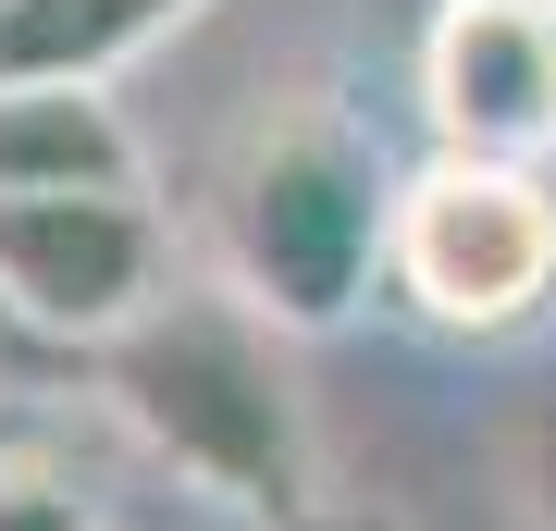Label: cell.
Returning a JSON list of instances; mask_svg holds the SVG:
<instances>
[{
	"label": "cell",
	"mask_w": 556,
	"mask_h": 531,
	"mask_svg": "<svg viewBox=\"0 0 556 531\" xmlns=\"http://www.w3.org/2000/svg\"><path fill=\"white\" fill-rule=\"evenodd\" d=\"M298 334L260 321L223 273H186L161 309H137L124 334L75 358L87 408L124 420L161 470L211 507H236L260 531H298L321 507V457H309V395H298Z\"/></svg>",
	"instance_id": "obj_1"
},
{
	"label": "cell",
	"mask_w": 556,
	"mask_h": 531,
	"mask_svg": "<svg viewBox=\"0 0 556 531\" xmlns=\"http://www.w3.org/2000/svg\"><path fill=\"white\" fill-rule=\"evenodd\" d=\"M383 223L396 161L371 149V124L334 99H285L211 174V273L285 334H334L383 296Z\"/></svg>",
	"instance_id": "obj_2"
},
{
	"label": "cell",
	"mask_w": 556,
	"mask_h": 531,
	"mask_svg": "<svg viewBox=\"0 0 556 531\" xmlns=\"http://www.w3.org/2000/svg\"><path fill=\"white\" fill-rule=\"evenodd\" d=\"M383 296L457 346L532 334L556 309V174L544 161H470V149L408 161L396 223H383Z\"/></svg>",
	"instance_id": "obj_3"
},
{
	"label": "cell",
	"mask_w": 556,
	"mask_h": 531,
	"mask_svg": "<svg viewBox=\"0 0 556 531\" xmlns=\"http://www.w3.org/2000/svg\"><path fill=\"white\" fill-rule=\"evenodd\" d=\"M186 285L174 260V211L149 186H50V198H0V296L13 321L62 358H87L124 334L137 309Z\"/></svg>",
	"instance_id": "obj_4"
},
{
	"label": "cell",
	"mask_w": 556,
	"mask_h": 531,
	"mask_svg": "<svg viewBox=\"0 0 556 531\" xmlns=\"http://www.w3.org/2000/svg\"><path fill=\"white\" fill-rule=\"evenodd\" d=\"M420 124L470 161H556V0H445L420 25Z\"/></svg>",
	"instance_id": "obj_5"
},
{
	"label": "cell",
	"mask_w": 556,
	"mask_h": 531,
	"mask_svg": "<svg viewBox=\"0 0 556 531\" xmlns=\"http://www.w3.org/2000/svg\"><path fill=\"white\" fill-rule=\"evenodd\" d=\"M50 186H149V149L112 112V87L0 75V198H50Z\"/></svg>",
	"instance_id": "obj_6"
},
{
	"label": "cell",
	"mask_w": 556,
	"mask_h": 531,
	"mask_svg": "<svg viewBox=\"0 0 556 531\" xmlns=\"http://www.w3.org/2000/svg\"><path fill=\"white\" fill-rule=\"evenodd\" d=\"M211 0H13L0 13V75H75L112 87L137 50H161L174 25H199Z\"/></svg>",
	"instance_id": "obj_7"
},
{
	"label": "cell",
	"mask_w": 556,
	"mask_h": 531,
	"mask_svg": "<svg viewBox=\"0 0 556 531\" xmlns=\"http://www.w3.org/2000/svg\"><path fill=\"white\" fill-rule=\"evenodd\" d=\"M0 531H112L100 494H87V457L62 433L50 383L0 395Z\"/></svg>",
	"instance_id": "obj_8"
},
{
	"label": "cell",
	"mask_w": 556,
	"mask_h": 531,
	"mask_svg": "<svg viewBox=\"0 0 556 531\" xmlns=\"http://www.w3.org/2000/svg\"><path fill=\"white\" fill-rule=\"evenodd\" d=\"M507 482H519V507H532V531H556V371L532 383V408L507 420Z\"/></svg>",
	"instance_id": "obj_9"
},
{
	"label": "cell",
	"mask_w": 556,
	"mask_h": 531,
	"mask_svg": "<svg viewBox=\"0 0 556 531\" xmlns=\"http://www.w3.org/2000/svg\"><path fill=\"white\" fill-rule=\"evenodd\" d=\"M25 383H75V358L38 346V334L13 321V296H0V395H25Z\"/></svg>",
	"instance_id": "obj_10"
},
{
	"label": "cell",
	"mask_w": 556,
	"mask_h": 531,
	"mask_svg": "<svg viewBox=\"0 0 556 531\" xmlns=\"http://www.w3.org/2000/svg\"><path fill=\"white\" fill-rule=\"evenodd\" d=\"M298 531H396V519H346V507H309Z\"/></svg>",
	"instance_id": "obj_11"
},
{
	"label": "cell",
	"mask_w": 556,
	"mask_h": 531,
	"mask_svg": "<svg viewBox=\"0 0 556 531\" xmlns=\"http://www.w3.org/2000/svg\"><path fill=\"white\" fill-rule=\"evenodd\" d=\"M0 13H13V0H0Z\"/></svg>",
	"instance_id": "obj_12"
}]
</instances>
